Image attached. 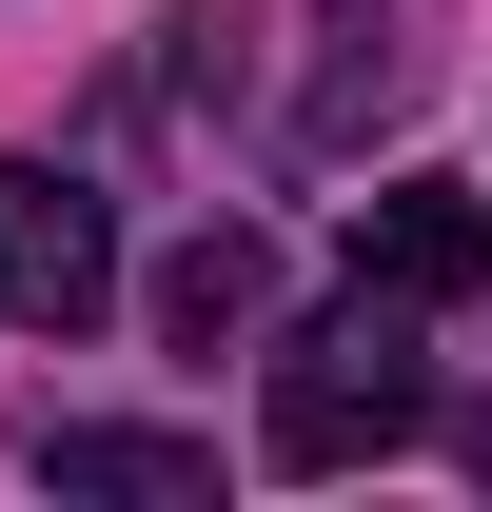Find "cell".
Here are the masks:
<instances>
[{
	"label": "cell",
	"instance_id": "obj_1",
	"mask_svg": "<svg viewBox=\"0 0 492 512\" xmlns=\"http://www.w3.org/2000/svg\"><path fill=\"white\" fill-rule=\"evenodd\" d=\"M433 434V355H414V296H335V316L276 355V473H374V453Z\"/></svg>",
	"mask_w": 492,
	"mask_h": 512
},
{
	"label": "cell",
	"instance_id": "obj_2",
	"mask_svg": "<svg viewBox=\"0 0 492 512\" xmlns=\"http://www.w3.org/2000/svg\"><path fill=\"white\" fill-rule=\"evenodd\" d=\"M119 316V217L60 158H0V335H99Z\"/></svg>",
	"mask_w": 492,
	"mask_h": 512
},
{
	"label": "cell",
	"instance_id": "obj_3",
	"mask_svg": "<svg viewBox=\"0 0 492 512\" xmlns=\"http://www.w3.org/2000/svg\"><path fill=\"white\" fill-rule=\"evenodd\" d=\"M355 276H374V296H414V316H473V296H492V197H473V178L355 197Z\"/></svg>",
	"mask_w": 492,
	"mask_h": 512
},
{
	"label": "cell",
	"instance_id": "obj_4",
	"mask_svg": "<svg viewBox=\"0 0 492 512\" xmlns=\"http://www.w3.org/2000/svg\"><path fill=\"white\" fill-rule=\"evenodd\" d=\"M256 316H276V237H256V217H197V237L158 256V335H178V355H256Z\"/></svg>",
	"mask_w": 492,
	"mask_h": 512
},
{
	"label": "cell",
	"instance_id": "obj_5",
	"mask_svg": "<svg viewBox=\"0 0 492 512\" xmlns=\"http://www.w3.org/2000/svg\"><path fill=\"white\" fill-rule=\"evenodd\" d=\"M40 473L60 493H119V512H217V453L197 434H79V414H40Z\"/></svg>",
	"mask_w": 492,
	"mask_h": 512
}]
</instances>
